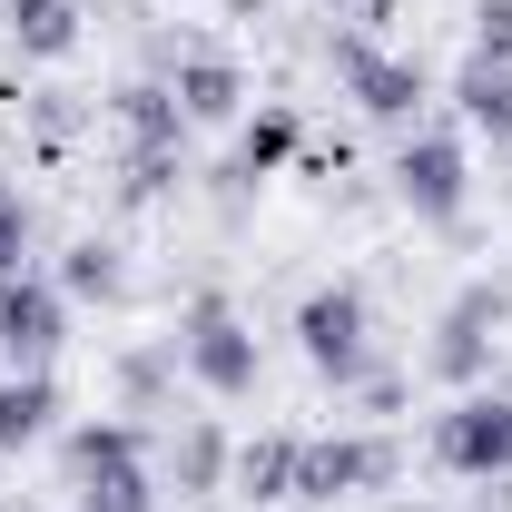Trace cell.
<instances>
[{"mask_svg": "<svg viewBox=\"0 0 512 512\" xmlns=\"http://www.w3.org/2000/svg\"><path fill=\"white\" fill-rule=\"evenodd\" d=\"M178 365H188V384H207L217 404H247L256 384H266V355H256V325L237 316V296H188L178 306Z\"/></svg>", "mask_w": 512, "mask_h": 512, "instance_id": "obj_1", "label": "cell"}, {"mask_svg": "<svg viewBox=\"0 0 512 512\" xmlns=\"http://www.w3.org/2000/svg\"><path fill=\"white\" fill-rule=\"evenodd\" d=\"M296 355L316 365V384L335 394H355V384L375 375V306H365V286H306L296 296Z\"/></svg>", "mask_w": 512, "mask_h": 512, "instance_id": "obj_2", "label": "cell"}, {"mask_svg": "<svg viewBox=\"0 0 512 512\" xmlns=\"http://www.w3.org/2000/svg\"><path fill=\"white\" fill-rule=\"evenodd\" d=\"M69 483H79V512H158L148 434L128 414H99V424L69 434Z\"/></svg>", "mask_w": 512, "mask_h": 512, "instance_id": "obj_3", "label": "cell"}, {"mask_svg": "<svg viewBox=\"0 0 512 512\" xmlns=\"http://www.w3.org/2000/svg\"><path fill=\"white\" fill-rule=\"evenodd\" d=\"M325 69H335V89L384 128H414L424 119V60L414 50H384L375 30H335L325 40Z\"/></svg>", "mask_w": 512, "mask_h": 512, "instance_id": "obj_4", "label": "cell"}, {"mask_svg": "<svg viewBox=\"0 0 512 512\" xmlns=\"http://www.w3.org/2000/svg\"><path fill=\"white\" fill-rule=\"evenodd\" d=\"M503 325H512V286H503V276H473L444 316H434L424 375H444V384H463V394H473V384L493 375V345H503Z\"/></svg>", "mask_w": 512, "mask_h": 512, "instance_id": "obj_5", "label": "cell"}, {"mask_svg": "<svg viewBox=\"0 0 512 512\" xmlns=\"http://www.w3.org/2000/svg\"><path fill=\"white\" fill-rule=\"evenodd\" d=\"M434 463L453 483H503L512 473V384H473L434 414Z\"/></svg>", "mask_w": 512, "mask_h": 512, "instance_id": "obj_6", "label": "cell"}, {"mask_svg": "<svg viewBox=\"0 0 512 512\" xmlns=\"http://www.w3.org/2000/svg\"><path fill=\"white\" fill-rule=\"evenodd\" d=\"M394 197L424 217V227H463V197H473V158L453 128H404L394 148Z\"/></svg>", "mask_w": 512, "mask_h": 512, "instance_id": "obj_7", "label": "cell"}, {"mask_svg": "<svg viewBox=\"0 0 512 512\" xmlns=\"http://www.w3.org/2000/svg\"><path fill=\"white\" fill-rule=\"evenodd\" d=\"M404 473L394 434H306L296 444V503H345V493H375Z\"/></svg>", "mask_w": 512, "mask_h": 512, "instance_id": "obj_8", "label": "cell"}, {"mask_svg": "<svg viewBox=\"0 0 512 512\" xmlns=\"http://www.w3.org/2000/svg\"><path fill=\"white\" fill-rule=\"evenodd\" d=\"M60 345H69V296H60V276H40V266H30V276H10V286H0V355H10V365H50Z\"/></svg>", "mask_w": 512, "mask_h": 512, "instance_id": "obj_9", "label": "cell"}, {"mask_svg": "<svg viewBox=\"0 0 512 512\" xmlns=\"http://www.w3.org/2000/svg\"><path fill=\"white\" fill-rule=\"evenodd\" d=\"M168 89H178L188 128H227V119H247V69L227 60V50H168Z\"/></svg>", "mask_w": 512, "mask_h": 512, "instance_id": "obj_10", "label": "cell"}, {"mask_svg": "<svg viewBox=\"0 0 512 512\" xmlns=\"http://www.w3.org/2000/svg\"><path fill=\"white\" fill-rule=\"evenodd\" d=\"M50 424H60V384H50V365H10V375H0V453H30Z\"/></svg>", "mask_w": 512, "mask_h": 512, "instance_id": "obj_11", "label": "cell"}, {"mask_svg": "<svg viewBox=\"0 0 512 512\" xmlns=\"http://www.w3.org/2000/svg\"><path fill=\"white\" fill-rule=\"evenodd\" d=\"M296 444L306 434H247L227 463V493L237 503H296Z\"/></svg>", "mask_w": 512, "mask_h": 512, "instance_id": "obj_12", "label": "cell"}, {"mask_svg": "<svg viewBox=\"0 0 512 512\" xmlns=\"http://www.w3.org/2000/svg\"><path fill=\"white\" fill-rule=\"evenodd\" d=\"M227 463H237V444H227V434H217L207 414L168 434V483H178L188 503H207V493H227Z\"/></svg>", "mask_w": 512, "mask_h": 512, "instance_id": "obj_13", "label": "cell"}, {"mask_svg": "<svg viewBox=\"0 0 512 512\" xmlns=\"http://www.w3.org/2000/svg\"><path fill=\"white\" fill-rule=\"evenodd\" d=\"M453 109H463V128H483L493 148H512V60H463L453 69Z\"/></svg>", "mask_w": 512, "mask_h": 512, "instance_id": "obj_14", "label": "cell"}, {"mask_svg": "<svg viewBox=\"0 0 512 512\" xmlns=\"http://www.w3.org/2000/svg\"><path fill=\"white\" fill-rule=\"evenodd\" d=\"M0 20H10L20 60H69L79 50V0H0Z\"/></svg>", "mask_w": 512, "mask_h": 512, "instance_id": "obj_15", "label": "cell"}, {"mask_svg": "<svg viewBox=\"0 0 512 512\" xmlns=\"http://www.w3.org/2000/svg\"><path fill=\"white\" fill-rule=\"evenodd\" d=\"M296 138H306V119H296L286 99H266V109L237 128V168H227V178H237V188H247V178H276V168L296 158Z\"/></svg>", "mask_w": 512, "mask_h": 512, "instance_id": "obj_16", "label": "cell"}, {"mask_svg": "<svg viewBox=\"0 0 512 512\" xmlns=\"http://www.w3.org/2000/svg\"><path fill=\"white\" fill-rule=\"evenodd\" d=\"M119 128H128V148H178V138H188V109H178L168 79H128L119 89Z\"/></svg>", "mask_w": 512, "mask_h": 512, "instance_id": "obj_17", "label": "cell"}, {"mask_svg": "<svg viewBox=\"0 0 512 512\" xmlns=\"http://www.w3.org/2000/svg\"><path fill=\"white\" fill-rule=\"evenodd\" d=\"M178 335H158V345H138V355H119V414H158L168 394H178Z\"/></svg>", "mask_w": 512, "mask_h": 512, "instance_id": "obj_18", "label": "cell"}, {"mask_svg": "<svg viewBox=\"0 0 512 512\" xmlns=\"http://www.w3.org/2000/svg\"><path fill=\"white\" fill-rule=\"evenodd\" d=\"M60 296H69V306H119V296H128L119 247H109V237H79V247L60 256Z\"/></svg>", "mask_w": 512, "mask_h": 512, "instance_id": "obj_19", "label": "cell"}, {"mask_svg": "<svg viewBox=\"0 0 512 512\" xmlns=\"http://www.w3.org/2000/svg\"><path fill=\"white\" fill-rule=\"evenodd\" d=\"M168 188H178V148H128V178H119L128 207H148V197H168Z\"/></svg>", "mask_w": 512, "mask_h": 512, "instance_id": "obj_20", "label": "cell"}, {"mask_svg": "<svg viewBox=\"0 0 512 512\" xmlns=\"http://www.w3.org/2000/svg\"><path fill=\"white\" fill-rule=\"evenodd\" d=\"M10 276H30V197L0 188V286Z\"/></svg>", "mask_w": 512, "mask_h": 512, "instance_id": "obj_21", "label": "cell"}, {"mask_svg": "<svg viewBox=\"0 0 512 512\" xmlns=\"http://www.w3.org/2000/svg\"><path fill=\"white\" fill-rule=\"evenodd\" d=\"M473 60H512V0H473Z\"/></svg>", "mask_w": 512, "mask_h": 512, "instance_id": "obj_22", "label": "cell"}, {"mask_svg": "<svg viewBox=\"0 0 512 512\" xmlns=\"http://www.w3.org/2000/svg\"><path fill=\"white\" fill-rule=\"evenodd\" d=\"M355 394H365V414H404V394H414V384H404V375H365Z\"/></svg>", "mask_w": 512, "mask_h": 512, "instance_id": "obj_23", "label": "cell"}, {"mask_svg": "<svg viewBox=\"0 0 512 512\" xmlns=\"http://www.w3.org/2000/svg\"><path fill=\"white\" fill-rule=\"evenodd\" d=\"M227 20H266V0H227Z\"/></svg>", "mask_w": 512, "mask_h": 512, "instance_id": "obj_24", "label": "cell"}, {"mask_svg": "<svg viewBox=\"0 0 512 512\" xmlns=\"http://www.w3.org/2000/svg\"><path fill=\"white\" fill-rule=\"evenodd\" d=\"M355 10H365V20H384V0H355Z\"/></svg>", "mask_w": 512, "mask_h": 512, "instance_id": "obj_25", "label": "cell"}, {"mask_svg": "<svg viewBox=\"0 0 512 512\" xmlns=\"http://www.w3.org/2000/svg\"><path fill=\"white\" fill-rule=\"evenodd\" d=\"M394 512H444V503H394Z\"/></svg>", "mask_w": 512, "mask_h": 512, "instance_id": "obj_26", "label": "cell"}, {"mask_svg": "<svg viewBox=\"0 0 512 512\" xmlns=\"http://www.w3.org/2000/svg\"><path fill=\"white\" fill-rule=\"evenodd\" d=\"M0 512H10V503H0Z\"/></svg>", "mask_w": 512, "mask_h": 512, "instance_id": "obj_27", "label": "cell"}]
</instances>
